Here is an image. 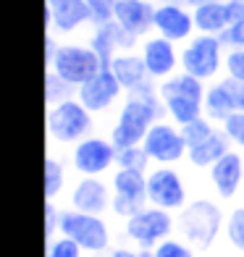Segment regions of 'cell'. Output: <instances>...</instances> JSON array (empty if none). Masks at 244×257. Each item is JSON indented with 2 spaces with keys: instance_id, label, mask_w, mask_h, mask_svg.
<instances>
[{
  "instance_id": "1",
  "label": "cell",
  "mask_w": 244,
  "mask_h": 257,
  "mask_svg": "<svg viewBox=\"0 0 244 257\" xmlns=\"http://www.w3.org/2000/svg\"><path fill=\"white\" fill-rule=\"evenodd\" d=\"M163 113H166V108H163L158 87H153V81L142 89L126 92L124 102L118 105V110H115V121L108 132L110 142L118 150L142 145L147 132H150V126L155 121H160Z\"/></svg>"
},
{
  "instance_id": "2",
  "label": "cell",
  "mask_w": 244,
  "mask_h": 257,
  "mask_svg": "<svg viewBox=\"0 0 244 257\" xmlns=\"http://www.w3.org/2000/svg\"><path fill=\"white\" fill-rule=\"evenodd\" d=\"M205 81L187 71H176L173 76L158 81V95L166 108V115L179 126L205 115Z\"/></svg>"
},
{
  "instance_id": "3",
  "label": "cell",
  "mask_w": 244,
  "mask_h": 257,
  "mask_svg": "<svg viewBox=\"0 0 244 257\" xmlns=\"http://www.w3.org/2000/svg\"><path fill=\"white\" fill-rule=\"evenodd\" d=\"M48 145H76L84 137L95 134V115H92L79 97H68L63 102L48 105Z\"/></svg>"
},
{
  "instance_id": "4",
  "label": "cell",
  "mask_w": 244,
  "mask_h": 257,
  "mask_svg": "<svg viewBox=\"0 0 244 257\" xmlns=\"http://www.w3.org/2000/svg\"><path fill=\"white\" fill-rule=\"evenodd\" d=\"M53 74H58L63 81H68L71 87H81L84 81H89L95 74H100L102 68H105V63H102L100 53L92 48V45L87 42H63L61 40V48H58L53 63L48 66Z\"/></svg>"
},
{
  "instance_id": "5",
  "label": "cell",
  "mask_w": 244,
  "mask_h": 257,
  "mask_svg": "<svg viewBox=\"0 0 244 257\" xmlns=\"http://www.w3.org/2000/svg\"><path fill=\"white\" fill-rule=\"evenodd\" d=\"M226 63V45L215 34H194L181 48V71H187L205 84L218 79Z\"/></svg>"
},
{
  "instance_id": "6",
  "label": "cell",
  "mask_w": 244,
  "mask_h": 257,
  "mask_svg": "<svg viewBox=\"0 0 244 257\" xmlns=\"http://www.w3.org/2000/svg\"><path fill=\"white\" fill-rule=\"evenodd\" d=\"M223 228V213L213 200H194L181 207L179 213V231L189 244L207 249L218 239Z\"/></svg>"
},
{
  "instance_id": "7",
  "label": "cell",
  "mask_w": 244,
  "mask_h": 257,
  "mask_svg": "<svg viewBox=\"0 0 244 257\" xmlns=\"http://www.w3.org/2000/svg\"><path fill=\"white\" fill-rule=\"evenodd\" d=\"M58 231L63 236L74 239L84 252H102L110 244V231L105 226L102 215L81 213V210H61V226Z\"/></svg>"
},
{
  "instance_id": "8",
  "label": "cell",
  "mask_w": 244,
  "mask_h": 257,
  "mask_svg": "<svg viewBox=\"0 0 244 257\" xmlns=\"http://www.w3.org/2000/svg\"><path fill=\"white\" fill-rule=\"evenodd\" d=\"M118 147L110 142V137L89 134L81 142L71 145V168L79 176H102L115 168Z\"/></svg>"
},
{
  "instance_id": "9",
  "label": "cell",
  "mask_w": 244,
  "mask_h": 257,
  "mask_svg": "<svg viewBox=\"0 0 244 257\" xmlns=\"http://www.w3.org/2000/svg\"><path fill=\"white\" fill-rule=\"evenodd\" d=\"M142 147L147 150V155L155 166H176L179 160L187 158V150H189L187 142H184L181 126L166 118H160L150 126Z\"/></svg>"
},
{
  "instance_id": "10",
  "label": "cell",
  "mask_w": 244,
  "mask_h": 257,
  "mask_svg": "<svg viewBox=\"0 0 244 257\" xmlns=\"http://www.w3.org/2000/svg\"><path fill=\"white\" fill-rule=\"evenodd\" d=\"M113 186V213L121 218L137 215L142 207H147V173L132 168H115L110 176Z\"/></svg>"
},
{
  "instance_id": "11",
  "label": "cell",
  "mask_w": 244,
  "mask_h": 257,
  "mask_svg": "<svg viewBox=\"0 0 244 257\" xmlns=\"http://www.w3.org/2000/svg\"><path fill=\"white\" fill-rule=\"evenodd\" d=\"M147 202L168 213L187 205V186L173 166H155L147 171Z\"/></svg>"
},
{
  "instance_id": "12",
  "label": "cell",
  "mask_w": 244,
  "mask_h": 257,
  "mask_svg": "<svg viewBox=\"0 0 244 257\" xmlns=\"http://www.w3.org/2000/svg\"><path fill=\"white\" fill-rule=\"evenodd\" d=\"M124 87L121 81L115 79V74L110 68H102L100 74H95L89 81H84L79 89H76V97L92 115H102V113H110L115 105L124 102Z\"/></svg>"
},
{
  "instance_id": "13",
  "label": "cell",
  "mask_w": 244,
  "mask_h": 257,
  "mask_svg": "<svg viewBox=\"0 0 244 257\" xmlns=\"http://www.w3.org/2000/svg\"><path fill=\"white\" fill-rule=\"evenodd\" d=\"M173 231V218L163 207H142L137 215L126 218V236L137 241L142 249H155Z\"/></svg>"
},
{
  "instance_id": "14",
  "label": "cell",
  "mask_w": 244,
  "mask_h": 257,
  "mask_svg": "<svg viewBox=\"0 0 244 257\" xmlns=\"http://www.w3.org/2000/svg\"><path fill=\"white\" fill-rule=\"evenodd\" d=\"M45 16H48V32L58 37H71L81 27L95 24L87 0H45Z\"/></svg>"
},
{
  "instance_id": "15",
  "label": "cell",
  "mask_w": 244,
  "mask_h": 257,
  "mask_svg": "<svg viewBox=\"0 0 244 257\" xmlns=\"http://www.w3.org/2000/svg\"><path fill=\"white\" fill-rule=\"evenodd\" d=\"M139 55L147 66V74L153 81H163L176 74V68H181V50H176V42H171L166 37H145L139 42Z\"/></svg>"
},
{
  "instance_id": "16",
  "label": "cell",
  "mask_w": 244,
  "mask_h": 257,
  "mask_svg": "<svg viewBox=\"0 0 244 257\" xmlns=\"http://www.w3.org/2000/svg\"><path fill=\"white\" fill-rule=\"evenodd\" d=\"M155 32L176 45L189 42L197 34L192 11H187L181 0H163L155 8Z\"/></svg>"
},
{
  "instance_id": "17",
  "label": "cell",
  "mask_w": 244,
  "mask_h": 257,
  "mask_svg": "<svg viewBox=\"0 0 244 257\" xmlns=\"http://www.w3.org/2000/svg\"><path fill=\"white\" fill-rule=\"evenodd\" d=\"M155 8L153 0H115L113 21L132 37L145 40L150 37V29H155Z\"/></svg>"
},
{
  "instance_id": "18",
  "label": "cell",
  "mask_w": 244,
  "mask_h": 257,
  "mask_svg": "<svg viewBox=\"0 0 244 257\" xmlns=\"http://www.w3.org/2000/svg\"><path fill=\"white\" fill-rule=\"evenodd\" d=\"M71 207L81 213L102 215L113 207V186L97 176H81L71 189Z\"/></svg>"
},
{
  "instance_id": "19",
  "label": "cell",
  "mask_w": 244,
  "mask_h": 257,
  "mask_svg": "<svg viewBox=\"0 0 244 257\" xmlns=\"http://www.w3.org/2000/svg\"><path fill=\"white\" fill-rule=\"evenodd\" d=\"M207 171H210V184L218 192V197L220 200H231L244 181V158L239 150H231Z\"/></svg>"
},
{
  "instance_id": "20",
  "label": "cell",
  "mask_w": 244,
  "mask_h": 257,
  "mask_svg": "<svg viewBox=\"0 0 244 257\" xmlns=\"http://www.w3.org/2000/svg\"><path fill=\"white\" fill-rule=\"evenodd\" d=\"M110 71L115 74V79L121 81V87L126 89V92H134V89H142V87H147L150 81V74H147V66H145V61H142V55H139V50L134 53V50H126V53H118L110 61Z\"/></svg>"
},
{
  "instance_id": "21",
  "label": "cell",
  "mask_w": 244,
  "mask_h": 257,
  "mask_svg": "<svg viewBox=\"0 0 244 257\" xmlns=\"http://www.w3.org/2000/svg\"><path fill=\"white\" fill-rule=\"evenodd\" d=\"M231 113H236V97H234L231 79L223 76L210 81L205 92V118H210L213 123H223Z\"/></svg>"
},
{
  "instance_id": "22",
  "label": "cell",
  "mask_w": 244,
  "mask_h": 257,
  "mask_svg": "<svg viewBox=\"0 0 244 257\" xmlns=\"http://www.w3.org/2000/svg\"><path fill=\"white\" fill-rule=\"evenodd\" d=\"M226 153H231V139L223 134V128H215L205 142L187 150V160H189V166H194V168H210Z\"/></svg>"
},
{
  "instance_id": "23",
  "label": "cell",
  "mask_w": 244,
  "mask_h": 257,
  "mask_svg": "<svg viewBox=\"0 0 244 257\" xmlns=\"http://www.w3.org/2000/svg\"><path fill=\"white\" fill-rule=\"evenodd\" d=\"M192 16H194L197 34H215V37H220V34L228 29V24H231L226 0H215V3L197 6V8H192Z\"/></svg>"
},
{
  "instance_id": "24",
  "label": "cell",
  "mask_w": 244,
  "mask_h": 257,
  "mask_svg": "<svg viewBox=\"0 0 244 257\" xmlns=\"http://www.w3.org/2000/svg\"><path fill=\"white\" fill-rule=\"evenodd\" d=\"M66 186V166L53 153L45 158V200H55Z\"/></svg>"
},
{
  "instance_id": "25",
  "label": "cell",
  "mask_w": 244,
  "mask_h": 257,
  "mask_svg": "<svg viewBox=\"0 0 244 257\" xmlns=\"http://www.w3.org/2000/svg\"><path fill=\"white\" fill-rule=\"evenodd\" d=\"M150 155L142 145L137 147H126V150H118V158H115V168H132V171H142L147 173L150 168Z\"/></svg>"
},
{
  "instance_id": "26",
  "label": "cell",
  "mask_w": 244,
  "mask_h": 257,
  "mask_svg": "<svg viewBox=\"0 0 244 257\" xmlns=\"http://www.w3.org/2000/svg\"><path fill=\"white\" fill-rule=\"evenodd\" d=\"M45 92H48V105L63 102L68 97H76V87H71L68 81H63L58 74H53L50 68H48V74H45Z\"/></svg>"
},
{
  "instance_id": "27",
  "label": "cell",
  "mask_w": 244,
  "mask_h": 257,
  "mask_svg": "<svg viewBox=\"0 0 244 257\" xmlns=\"http://www.w3.org/2000/svg\"><path fill=\"white\" fill-rule=\"evenodd\" d=\"M213 132H215V123H213L210 118H205V115L181 126V134H184V142H187V147H194V145L205 142V139L210 137Z\"/></svg>"
},
{
  "instance_id": "28",
  "label": "cell",
  "mask_w": 244,
  "mask_h": 257,
  "mask_svg": "<svg viewBox=\"0 0 244 257\" xmlns=\"http://www.w3.org/2000/svg\"><path fill=\"white\" fill-rule=\"evenodd\" d=\"M226 236L231 241V247L244 252V207H234L231 215L226 218Z\"/></svg>"
},
{
  "instance_id": "29",
  "label": "cell",
  "mask_w": 244,
  "mask_h": 257,
  "mask_svg": "<svg viewBox=\"0 0 244 257\" xmlns=\"http://www.w3.org/2000/svg\"><path fill=\"white\" fill-rule=\"evenodd\" d=\"M220 128H223V134L231 139V145H236L239 150H244V110L231 113L228 118L220 123Z\"/></svg>"
},
{
  "instance_id": "30",
  "label": "cell",
  "mask_w": 244,
  "mask_h": 257,
  "mask_svg": "<svg viewBox=\"0 0 244 257\" xmlns=\"http://www.w3.org/2000/svg\"><path fill=\"white\" fill-rule=\"evenodd\" d=\"M45 257H81V247L61 233V239H53L48 241V252H45Z\"/></svg>"
},
{
  "instance_id": "31",
  "label": "cell",
  "mask_w": 244,
  "mask_h": 257,
  "mask_svg": "<svg viewBox=\"0 0 244 257\" xmlns=\"http://www.w3.org/2000/svg\"><path fill=\"white\" fill-rule=\"evenodd\" d=\"M153 257H194V252L179 239H163L158 247L153 249Z\"/></svg>"
},
{
  "instance_id": "32",
  "label": "cell",
  "mask_w": 244,
  "mask_h": 257,
  "mask_svg": "<svg viewBox=\"0 0 244 257\" xmlns=\"http://www.w3.org/2000/svg\"><path fill=\"white\" fill-rule=\"evenodd\" d=\"M87 6H89V11H92V21H95V27L113 21L115 0H87Z\"/></svg>"
},
{
  "instance_id": "33",
  "label": "cell",
  "mask_w": 244,
  "mask_h": 257,
  "mask_svg": "<svg viewBox=\"0 0 244 257\" xmlns=\"http://www.w3.org/2000/svg\"><path fill=\"white\" fill-rule=\"evenodd\" d=\"M223 71H226V76H231V79L244 81V48H239V50H228V53H226Z\"/></svg>"
},
{
  "instance_id": "34",
  "label": "cell",
  "mask_w": 244,
  "mask_h": 257,
  "mask_svg": "<svg viewBox=\"0 0 244 257\" xmlns=\"http://www.w3.org/2000/svg\"><path fill=\"white\" fill-rule=\"evenodd\" d=\"M220 42H223L228 50H239V48H244V21H231L228 29L220 34Z\"/></svg>"
},
{
  "instance_id": "35",
  "label": "cell",
  "mask_w": 244,
  "mask_h": 257,
  "mask_svg": "<svg viewBox=\"0 0 244 257\" xmlns=\"http://www.w3.org/2000/svg\"><path fill=\"white\" fill-rule=\"evenodd\" d=\"M58 226H61V210L55 207L53 200H45V239L48 241L55 239Z\"/></svg>"
},
{
  "instance_id": "36",
  "label": "cell",
  "mask_w": 244,
  "mask_h": 257,
  "mask_svg": "<svg viewBox=\"0 0 244 257\" xmlns=\"http://www.w3.org/2000/svg\"><path fill=\"white\" fill-rule=\"evenodd\" d=\"M231 21H244V0H226Z\"/></svg>"
},
{
  "instance_id": "37",
  "label": "cell",
  "mask_w": 244,
  "mask_h": 257,
  "mask_svg": "<svg viewBox=\"0 0 244 257\" xmlns=\"http://www.w3.org/2000/svg\"><path fill=\"white\" fill-rule=\"evenodd\" d=\"M231 87H234V97H236V110H244V81L231 79Z\"/></svg>"
},
{
  "instance_id": "38",
  "label": "cell",
  "mask_w": 244,
  "mask_h": 257,
  "mask_svg": "<svg viewBox=\"0 0 244 257\" xmlns=\"http://www.w3.org/2000/svg\"><path fill=\"white\" fill-rule=\"evenodd\" d=\"M110 257H142L139 252H132V249H113Z\"/></svg>"
},
{
  "instance_id": "39",
  "label": "cell",
  "mask_w": 244,
  "mask_h": 257,
  "mask_svg": "<svg viewBox=\"0 0 244 257\" xmlns=\"http://www.w3.org/2000/svg\"><path fill=\"white\" fill-rule=\"evenodd\" d=\"M184 6H189V8H197V6H205V3H215V0H181Z\"/></svg>"
}]
</instances>
